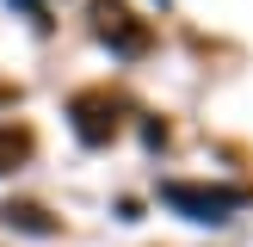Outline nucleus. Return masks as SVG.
Instances as JSON below:
<instances>
[{"mask_svg": "<svg viewBox=\"0 0 253 247\" xmlns=\"http://www.w3.org/2000/svg\"><path fill=\"white\" fill-rule=\"evenodd\" d=\"M161 198H167L173 210H185L192 222H222L229 210L247 204V192H216V185H185V179H167V185H161Z\"/></svg>", "mask_w": 253, "mask_h": 247, "instance_id": "1", "label": "nucleus"}, {"mask_svg": "<svg viewBox=\"0 0 253 247\" xmlns=\"http://www.w3.org/2000/svg\"><path fill=\"white\" fill-rule=\"evenodd\" d=\"M19 161H31V136L12 130V124H0V173H12Z\"/></svg>", "mask_w": 253, "mask_h": 247, "instance_id": "5", "label": "nucleus"}, {"mask_svg": "<svg viewBox=\"0 0 253 247\" xmlns=\"http://www.w3.org/2000/svg\"><path fill=\"white\" fill-rule=\"evenodd\" d=\"M19 6H25V19H31V25H49V19H43V0H19Z\"/></svg>", "mask_w": 253, "mask_h": 247, "instance_id": "6", "label": "nucleus"}, {"mask_svg": "<svg viewBox=\"0 0 253 247\" xmlns=\"http://www.w3.org/2000/svg\"><path fill=\"white\" fill-rule=\"evenodd\" d=\"M74 130H81V142H111V136H118V105H111V93H81L74 99Z\"/></svg>", "mask_w": 253, "mask_h": 247, "instance_id": "3", "label": "nucleus"}, {"mask_svg": "<svg viewBox=\"0 0 253 247\" xmlns=\"http://www.w3.org/2000/svg\"><path fill=\"white\" fill-rule=\"evenodd\" d=\"M0 216H6V229H25V235H56V222H49L37 204H6Z\"/></svg>", "mask_w": 253, "mask_h": 247, "instance_id": "4", "label": "nucleus"}, {"mask_svg": "<svg viewBox=\"0 0 253 247\" xmlns=\"http://www.w3.org/2000/svg\"><path fill=\"white\" fill-rule=\"evenodd\" d=\"M93 31L105 37L118 56H142V49H148V25L136 19L124 0H93Z\"/></svg>", "mask_w": 253, "mask_h": 247, "instance_id": "2", "label": "nucleus"}]
</instances>
